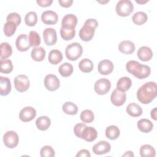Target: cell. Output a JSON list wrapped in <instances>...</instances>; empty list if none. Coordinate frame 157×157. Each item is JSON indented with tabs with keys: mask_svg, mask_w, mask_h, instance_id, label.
<instances>
[{
	"mask_svg": "<svg viewBox=\"0 0 157 157\" xmlns=\"http://www.w3.org/2000/svg\"><path fill=\"white\" fill-rule=\"evenodd\" d=\"M157 95L156 84L154 82H148L142 85L137 91L138 100L144 104L151 102Z\"/></svg>",
	"mask_w": 157,
	"mask_h": 157,
	"instance_id": "1",
	"label": "cell"
},
{
	"mask_svg": "<svg viewBox=\"0 0 157 157\" xmlns=\"http://www.w3.org/2000/svg\"><path fill=\"white\" fill-rule=\"evenodd\" d=\"M127 71L139 79H144L151 72L150 67L145 64H141L135 60L129 61L126 64Z\"/></svg>",
	"mask_w": 157,
	"mask_h": 157,
	"instance_id": "2",
	"label": "cell"
},
{
	"mask_svg": "<svg viewBox=\"0 0 157 157\" xmlns=\"http://www.w3.org/2000/svg\"><path fill=\"white\" fill-rule=\"evenodd\" d=\"M98 26V22L96 19H87L79 31L80 38L85 42L91 40L94 35L95 29Z\"/></svg>",
	"mask_w": 157,
	"mask_h": 157,
	"instance_id": "3",
	"label": "cell"
},
{
	"mask_svg": "<svg viewBox=\"0 0 157 157\" xmlns=\"http://www.w3.org/2000/svg\"><path fill=\"white\" fill-rule=\"evenodd\" d=\"M83 53V48L78 42L69 44L65 50L66 58L71 61H75L80 58Z\"/></svg>",
	"mask_w": 157,
	"mask_h": 157,
	"instance_id": "4",
	"label": "cell"
},
{
	"mask_svg": "<svg viewBox=\"0 0 157 157\" xmlns=\"http://www.w3.org/2000/svg\"><path fill=\"white\" fill-rule=\"evenodd\" d=\"M134 5L130 0H120L116 4L115 10L120 17H127L132 12Z\"/></svg>",
	"mask_w": 157,
	"mask_h": 157,
	"instance_id": "5",
	"label": "cell"
},
{
	"mask_svg": "<svg viewBox=\"0 0 157 157\" xmlns=\"http://www.w3.org/2000/svg\"><path fill=\"white\" fill-rule=\"evenodd\" d=\"M13 82L15 89L20 93L28 90L30 86V82L28 77L23 74L17 75L15 77Z\"/></svg>",
	"mask_w": 157,
	"mask_h": 157,
	"instance_id": "6",
	"label": "cell"
},
{
	"mask_svg": "<svg viewBox=\"0 0 157 157\" xmlns=\"http://www.w3.org/2000/svg\"><path fill=\"white\" fill-rule=\"evenodd\" d=\"M110 87V81L106 78H102L98 79L95 82L94 89L97 94L99 95H104L109 91Z\"/></svg>",
	"mask_w": 157,
	"mask_h": 157,
	"instance_id": "7",
	"label": "cell"
},
{
	"mask_svg": "<svg viewBox=\"0 0 157 157\" xmlns=\"http://www.w3.org/2000/svg\"><path fill=\"white\" fill-rule=\"evenodd\" d=\"M18 136L13 131H8L3 136V142L9 148H13L18 144Z\"/></svg>",
	"mask_w": 157,
	"mask_h": 157,
	"instance_id": "8",
	"label": "cell"
},
{
	"mask_svg": "<svg viewBox=\"0 0 157 157\" xmlns=\"http://www.w3.org/2000/svg\"><path fill=\"white\" fill-rule=\"evenodd\" d=\"M45 88L51 91H53L59 88L60 82L58 78L53 74H48L45 76L44 80Z\"/></svg>",
	"mask_w": 157,
	"mask_h": 157,
	"instance_id": "9",
	"label": "cell"
},
{
	"mask_svg": "<svg viewBox=\"0 0 157 157\" xmlns=\"http://www.w3.org/2000/svg\"><path fill=\"white\" fill-rule=\"evenodd\" d=\"M43 38L46 45H53L57 41L56 31L52 28H47L43 31Z\"/></svg>",
	"mask_w": 157,
	"mask_h": 157,
	"instance_id": "10",
	"label": "cell"
},
{
	"mask_svg": "<svg viewBox=\"0 0 157 157\" xmlns=\"http://www.w3.org/2000/svg\"><path fill=\"white\" fill-rule=\"evenodd\" d=\"M126 99V94L125 92L121 91L117 88L115 89L111 94L110 101L115 106H121L124 104Z\"/></svg>",
	"mask_w": 157,
	"mask_h": 157,
	"instance_id": "11",
	"label": "cell"
},
{
	"mask_svg": "<svg viewBox=\"0 0 157 157\" xmlns=\"http://www.w3.org/2000/svg\"><path fill=\"white\" fill-rule=\"evenodd\" d=\"M36 115V111L32 107L23 108L19 113V118L23 122H28L33 120Z\"/></svg>",
	"mask_w": 157,
	"mask_h": 157,
	"instance_id": "12",
	"label": "cell"
},
{
	"mask_svg": "<svg viewBox=\"0 0 157 157\" xmlns=\"http://www.w3.org/2000/svg\"><path fill=\"white\" fill-rule=\"evenodd\" d=\"M15 46L17 50L20 52L27 51L31 47L28 36L25 34L19 35L16 39Z\"/></svg>",
	"mask_w": 157,
	"mask_h": 157,
	"instance_id": "13",
	"label": "cell"
},
{
	"mask_svg": "<svg viewBox=\"0 0 157 157\" xmlns=\"http://www.w3.org/2000/svg\"><path fill=\"white\" fill-rule=\"evenodd\" d=\"M42 21L45 25H55L58 20V14L52 10H46L41 15Z\"/></svg>",
	"mask_w": 157,
	"mask_h": 157,
	"instance_id": "14",
	"label": "cell"
},
{
	"mask_svg": "<svg viewBox=\"0 0 157 157\" xmlns=\"http://www.w3.org/2000/svg\"><path fill=\"white\" fill-rule=\"evenodd\" d=\"M111 145L110 144L105 140H101L96 144L93 147V151L96 155H104L109 153L110 151Z\"/></svg>",
	"mask_w": 157,
	"mask_h": 157,
	"instance_id": "15",
	"label": "cell"
},
{
	"mask_svg": "<svg viewBox=\"0 0 157 157\" xmlns=\"http://www.w3.org/2000/svg\"><path fill=\"white\" fill-rule=\"evenodd\" d=\"M113 63L109 59H103L101 60L98 66V72L102 75H109L113 70Z\"/></svg>",
	"mask_w": 157,
	"mask_h": 157,
	"instance_id": "16",
	"label": "cell"
},
{
	"mask_svg": "<svg viewBox=\"0 0 157 157\" xmlns=\"http://www.w3.org/2000/svg\"><path fill=\"white\" fill-rule=\"evenodd\" d=\"M98 137V132L96 129L91 126H86L82 134V139L87 142H93Z\"/></svg>",
	"mask_w": 157,
	"mask_h": 157,
	"instance_id": "17",
	"label": "cell"
},
{
	"mask_svg": "<svg viewBox=\"0 0 157 157\" xmlns=\"http://www.w3.org/2000/svg\"><path fill=\"white\" fill-rule=\"evenodd\" d=\"M118 49L123 53L130 55L135 51L136 47L132 42L130 40H123L119 43Z\"/></svg>",
	"mask_w": 157,
	"mask_h": 157,
	"instance_id": "18",
	"label": "cell"
},
{
	"mask_svg": "<svg viewBox=\"0 0 157 157\" xmlns=\"http://www.w3.org/2000/svg\"><path fill=\"white\" fill-rule=\"evenodd\" d=\"M77 17L72 13L67 14L62 19L61 27L63 28H75L77 23Z\"/></svg>",
	"mask_w": 157,
	"mask_h": 157,
	"instance_id": "19",
	"label": "cell"
},
{
	"mask_svg": "<svg viewBox=\"0 0 157 157\" xmlns=\"http://www.w3.org/2000/svg\"><path fill=\"white\" fill-rule=\"evenodd\" d=\"M137 55L140 60L143 61H147L151 59L153 56V52L150 47L142 46L139 48Z\"/></svg>",
	"mask_w": 157,
	"mask_h": 157,
	"instance_id": "20",
	"label": "cell"
},
{
	"mask_svg": "<svg viewBox=\"0 0 157 157\" xmlns=\"http://www.w3.org/2000/svg\"><path fill=\"white\" fill-rule=\"evenodd\" d=\"M0 88L1 96H6L10 93L11 91V83L8 77H0Z\"/></svg>",
	"mask_w": 157,
	"mask_h": 157,
	"instance_id": "21",
	"label": "cell"
},
{
	"mask_svg": "<svg viewBox=\"0 0 157 157\" xmlns=\"http://www.w3.org/2000/svg\"><path fill=\"white\" fill-rule=\"evenodd\" d=\"M132 81L128 77H122L118 80L117 83V88L121 91L125 92L128 91L131 86Z\"/></svg>",
	"mask_w": 157,
	"mask_h": 157,
	"instance_id": "22",
	"label": "cell"
},
{
	"mask_svg": "<svg viewBox=\"0 0 157 157\" xmlns=\"http://www.w3.org/2000/svg\"><path fill=\"white\" fill-rule=\"evenodd\" d=\"M137 126L138 129L144 133L150 132L153 128V124L151 121L145 118L139 120L137 123Z\"/></svg>",
	"mask_w": 157,
	"mask_h": 157,
	"instance_id": "23",
	"label": "cell"
},
{
	"mask_svg": "<svg viewBox=\"0 0 157 157\" xmlns=\"http://www.w3.org/2000/svg\"><path fill=\"white\" fill-rule=\"evenodd\" d=\"M126 111L130 116L133 117L140 116L143 112L141 107L134 102L129 104L126 107Z\"/></svg>",
	"mask_w": 157,
	"mask_h": 157,
	"instance_id": "24",
	"label": "cell"
},
{
	"mask_svg": "<svg viewBox=\"0 0 157 157\" xmlns=\"http://www.w3.org/2000/svg\"><path fill=\"white\" fill-rule=\"evenodd\" d=\"M32 59L36 61H42L44 59L45 56V50L42 47H34L31 53Z\"/></svg>",
	"mask_w": 157,
	"mask_h": 157,
	"instance_id": "25",
	"label": "cell"
},
{
	"mask_svg": "<svg viewBox=\"0 0 157 157\" xmlns=\"http://www.w3.org/2000/svg\"><path fill=\"white\" fill-rule=\"evenodd\" d=\"M50 124L51 120L47 116L40 117L36 121V125L37 129L40 131H45L48 129Z\"/></svg>",
	"mask_w": 157,
	"mask_h": 157,
	"instance_id": "26",
	"label": "cell"
},
{
	"mask_svg": "<svg viewBox=\"0 0 157 157\" xmlns=\"http://www.w3.org/2000/svg\"><path fill=\"white\" fill-rule=\"evenodd\" d=\"M62 53L56 49L52 50L48 54V61L52 64H57L63 59Z\"/></svg>",
	"mask_w": 157,
	"mask_h": 157,
	"instance_id": "27",
	"label": "cell"
},
{
	"mask_svg": "<svg viewBox=\"0 0 157 157\" xmlns=\"http://www.w3.org/2000/svg\"><path fill=\"white\" fill-rule=\"evenodd\" d=\"M120 134L119 128L115 125H110L105 129V136L110 140L117 139Z\"/></svg>",
	"mask_w": 157,
	"mask_h": 157,
	"instance_id": "28",
	"label": "cell"
},
{
	"mask_svg": "<svg viewBox=\"0 0 157 157\" xmlns=\"http://www.w3.org/2000/svg\"><path fill=\"white\" fill-rule=\"evenodd\" d=\"M140 155L142 157H155L156 151L151 145L145 144L140 148Z\"/></svg>",
	"mask_w": 157,
	"mask_h": 157,
	"instance_id": "29",
	"label": "cell"
},
{
	"mask_svg": "<svg viewBox=\"0 0 157 157\" xmlns=\"http://www.w3.org/2000/svg\"><path fill=\"white\" fill-rule=\"evenodd\" d=\"M148 20L147 15L142 11H139L134 13L132 17V20L134 24L137 25H142L144 24Z\"/></svg>",
	"mask_w": 157,
	"mask_h": 157,
	"instance_id": "30",
	"label": "cell"
},
{
	"mask_svg": "<svg viewBox=\"0 0 157 157\" xmlns=\"http://www.w3.org/2000/svg\"><path fill=\"white\" fill-rule=\"evenodd\" d=\"M60 34L64 40H70L75 37V29L74 28L61 27L60 29Z\"/></svg>",
	"mask_w": 157,
	"mask_h": 157,
	"instance_id": "31",
	"label": "cell"
},
{
	"mask_svg": "<svg viewBox=\"0 0 157 157\" xmlns=\"http://www.w3.org/2000/svg\"><path fill=\"white\" fill-rule=\"evenodd\" d=\"M62 110L66 114L74 115H76L78 112V107L76 104L72 102H66L62 106Z\"/></svg>",
	"mask_w": 157,
	"mask_h": 157,
	"instance_id": "32",
	"label": "cell"
},
{
	"mask_svg": "<svg viewBox=\"0 0 157 157\" xmlns=\"http://www.w3.org/2000/svg\"><path fill=\"white\" fill-rule=\"evenodd\" d=\"M78 67L80 70L83 72L88 73L92 71L93 69V63L90 59L84 58L80 61L78 64Z\"/></svg>",
	"mask_w": 157,
	"mask_h": 157,
	"instance_id": "33",
	"label": "cell"
},
{
	"mask_svg": "<svg viewBox=\"0 0 157 157\" xmlns=\"http://www.w3.org/2000/svg\"><path fill=\"white\" fill-rule=\"evenodd\" d=\"M12 53V48L8 42H2L1 44V59H6L11 56Z\"/></svg>",
	"mask_w": 157,
	"mask_h": 157,
	"instance_id": "34",
	"label": "cell"
},
{
	"mask_svg": "<svg viewBox=\"0 0 157 157\" xmlns=\"http://www.w3.org/2000/svg\"><path fill=\"white\" fill-rule=\"evenodd\" d=\"M73 66L69 63L62 64L58 68V71L60 75L64 77L70 76L73 72Z\"/></svg>",
	"mask_w": 157,
	"mask_h": 157,
	"instance_id": "35",
	"label": "cell"
},
{
	"mask_svg": "<svg viewBox=\"0 0 157 157\" xmlns=\"http://www.w3.org/2000/svg\"><path fill=\"white\" fill-rule=\"evenodd\" d=\"M17 27V26L13 22L7 21L4 25L3 29L5 36H6L7 37H10L13 36L16 31Z\"/></svg>",
	"mask_w": 157,
	"mask_h": 157,
	"instance_id": "36",
	"label": "cell"
},
{
	"mask_svg": "<svg viewBox=\"0 0 157 157\" xmlns=\"http://www.w3.org/2000/svg\"><path fill=\"white\" fill-rule=\"evenodd\" d=\"M25 21L27 26H34L37 22V15L35 12H28L25 17Z\"/></svg>",
	"mask_w": 157,
	"mask_h": 157,
	"instance_id": "37",
	"label": "cell"
},
{
	"mask_svg": "<svg viewBox=\"0 0 157 157\" xmlns=\"http://www.w3.org/2000/svg\"><path fill=\"white\" fill-rule=\"evenodd\" d=\"M1 69L0 71L2 73L9 74L13 70V65L11 60L8 59H3L0 61Z\"/></svg>",
	"mask_w": 157,
	"mask_h": 157,
	"instance_id": "38",
	"label": "cell"
},
{
	"mask_svg": "<svg viewBox=\"0 0 157 157\" xmlns=\"http://www.w3.org/2000/svg\"><path fill=\"white\" fill-rule=\"evenodd\" d=\"M40 37L35 31H31L29 34V42L31 47H37L40 44Z\"/></svg>",
	"mask_w": 157,
	"mask_h": 157,
	"instance_id": "39",
	"label": "cell"
},
{
	"mask_svg": "<svg viewBox=\"0 0 157 157\" xmlns=\"http://www.w3.org/2000/svg\"><path fill=\"white\" fill-rule=\"evenodd\" d=\"M94 118V113L90 110H84L80 113V119L83 123H90L93 121Z\"/></svg>",
	"mask_w": 157,
	"mask_h": 157,
	"instance_id": "40",
	"label": "cell"
},
{
	"mask_svg": "<svg viewBox=\"0 0 157 157\" xmlns=\"http://www.w3.org/2000/svg\"><path fill=\"white\" fill-rule=\"evenodd\" d=\"M40 155L42 157H53L55 156V151L51 146H44L40 152Z\"/></svg>",
	"mask_w": 157,
	"mask_h": 157,
	"instance_id": "41",
	"label": "cell"
},
{
	"mask_svg": "<svg viewBox=\"0 0 157 157\" xmlns=\"http://www.w3.org/2000/svg\"><path fill=\"white\" fill-rule=\"evenodd\" d=\"M6 19H7V21H10L13 22L17 26L20 24L21 21L20 15L16 12L10 13L7 16Z\"/></svg>",
	"mask_w": 157,
	"mask_h": 157,
	"instance_id": "42",
	"label": "cell"
},
{
	"mask_svg": "<svg viewBox=\"0 0 157 157\" xmlns=\"http://www.w3.org/2000/svg\"><path fill=\"white\" fill-rule=\"evenodd\" d=\"M86 126V125L84 123H78L77 124H76L74 128V132L75 134V135L82 139V131L83 130V129Z\"/></svg>",
	"mask_w": 157,
	"mask_h": 157,
	"instance_id": "43",
	"label": "cell"
},
{
	"mask_svg": "<svg viewBox=\"0 0 157 157\" xmlns=\"http://www.w3.org/2000/svg\"><path fill=\"white\" fill-rule=\"evenodd\" d=\"M36 2L39 4V6H40V7H45L50 6L53 2V1L52 0H37Z\"/></svg>",
	"mask_w": 157,
	"mask_h": 157,
	"instance_id": "44",
	"label": "cell"
},
{
	"mask_svg": "<svg viewBox=\"0 0 157 157\" xmlns=\"http://www.w3.org/2000/svg\"><path fill=\"white\" fill-rule=\"evenodd\" d=\"M77 157H90L91 155L90 151L86 149L80 150L76 155Z\"/></svg>",
	"mask_w": 157,
	"mask_h": 157,
	"instance_id": "45",
	"label": "cell"
},
{
	"mask_svg": "<svg viewBox=\"0 0 157 157\" xmlns=\"http://www.w3.org/2000/svg\"><path fill=\"white\" fill-rule=\"evenodd\" d=\"M59 4L61 6L63 7H70L72 2H73V1L72 0H63V1H58Z\"/></svg>",
	"mask_w": 157,
	"mask_h": 157,
	"instance_id": "46",
	"label": "cell"
},
{
	"mask_svg": "<svg viewBox=\"0 0 157 157\" xmlns=\"http://www.w3.org/2000/svg\"><path fill=\"white\" fill-rule=\"evenodd\" d=\"M150 115L153 119L156 120V107H155L153 110H151Z\"/></svg>",
	"mask_w": 157,
	"mask_h": 157,
	"instance_id": "47",
	"label": "cell"
},
{
	"mask_svg": "<svg viewBox=\"0 0 157 157\" xmlns=\"http://www.w3.org/2000/svg\"><path fill=\"white\" fill-rule=\"evenodd\" d=\"M134 156V155L131 151H128L122 155V156H126V157H133Z\"/></svg>",
	"mask_w": 157,
	"mask_h": 157,
	"instance_id": "48",
	"label": "cell"
},
{
	"mask_svg": "<svg viewBox=\"0 0 157 157\" xmlns=\"http://www.w3.org/2000/svg\"><path fill=\"white\" fill-rule=\"evenodd\" d=\"M148 1H138V0H136V2L139 3V4H144L145 2H147Z\"/></svg>",
	"mask_w": 157,
	"mask_h": 157,
	"instance_id": "49",
	"label": "cell"
},
{
	"mask_svg": "<svg viewBox=\"0 0 157 157\" xmlns=\"http://www.w3.org/2000/svg\"><path fill=\"white\" fill-rule=\"evenodd\" d=\"M98 2H99V3H102V4H105V3H107V2H109V1L108 0V1H98Z\"/></svg>",
	"mask_w": 157,
	"mask_h": 157,
	"instance_id": "50",
	"label": "cell"
}]
</instances>
